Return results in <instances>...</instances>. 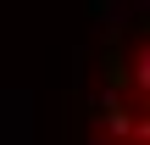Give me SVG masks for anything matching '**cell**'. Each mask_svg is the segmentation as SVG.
I'll list each match as a JSON object with an SVG mask.
<instances>
[{
	"label": "cell",
	"instance_id": "6da1fadb",
	"mask_svg": "<svg viewBox=\"0 0 150 145\" xmlns=\"http://www.w3.org/2000/svg\"><path fill=\"white\" fill-rule=\"evenodd\" d=\"M100 145H150V22L106 56V101L95 106Z\"/></svg>",
	"mask_w": 150,
	"mask_h": 145
}]
</instances>
